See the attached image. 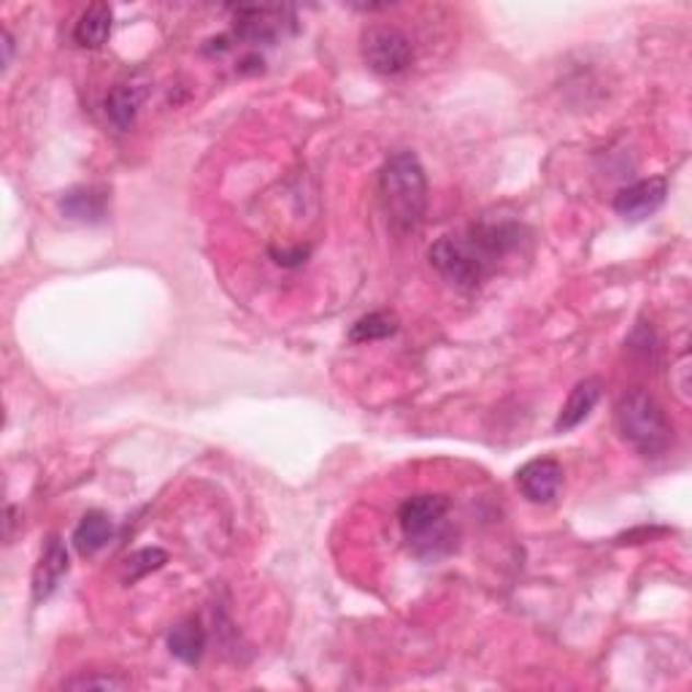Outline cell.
<instances>
[{
  "label": "cell",
  "instance_id": "4fadbf2b",
  "mask_svg": "<svg viewBox=\"0 0 692 692\" xmlns=\"http://www.w3.org/2000/svg\"><path fill=\"white\" fill-rule=\"evenodd\" d=\"M206 627L200 625L195 616L189 620H182L178 625H173V631L169 633V649L176 660L187 662V666H198L204 660V651H206Z\"/></svg>",
  "mask_w": 692,
  "mask_h": 692
},
{
  "label": "cell",
  "instance_id": "30bf717a",
  "mask_svg": "<svg viewBox=\"0 0 692 692\" xmlns=\"http://www.w3.org/2000/svg\"><path fill=\"white\" fill-rule=\"evenodd\" d=\"M601 395H603V382H601V379H598V377L581 379V382L576 384L574 390H570L568 401H565V406L561 408V414H557L555 430L557 432H568V430L579 428V425L585 423L587 417H590L592 408L598 406Z\"/></svg>",
  "mask_w": 692,
  "mask_h": 692
},
{
  "label": "cell",
  "instance_id": "d6986e66",
  "mask_svg": "<svg viewBox=\"0 0 692 692\" xmlns=\"http://www.w3.org/2000/svg\"><path fill=\"white\" fill-rule=\"evenodd\" d=\"M671 373H673L671 384H673V388H677V395L682 397L684 406H688V403H690V355H688V351H684L682 360H679L677 366L671 368Z\"/></svg>",
  "mask_w": 692,
  "mask_h": 692
},
{
  "label": "cell",
  "instance_id": "44dd1931",
  "mask_svg": "<svg viewBox=\"0 0 692 692\" xmlns=\"http://www.w3.org/2000/svg\"><path fill=\"white\" fill-rule=\"evenodd\" d=\"M11 55H14V36L3 31V71L11 66Z\"/></svg>",
  "mask_w": 692,
  "mask_h": 692
},
{
  "label": "cell",
  "instance_id": "7a4b0ae2",
  "mask_svg": "<svg viewBox=\"0 0 692 692\" xmlns=\"http://www.w3.org/2000/svg\"><path fill=\"white\" fill-rule=\"evenodd\" d=\"M614 419L622 441L636 449L642 458L657 460L671 449L673 425L668 423L666 408L644 388L622 392L614 406Z\"/></svg>",
  "mask_w": 692,
  "mask_h": 692
},
{
  "label": "cell",
  "instance_id": "8fae6325",
  "mask_svg": "<svg viewBox=\"0 0 692 692\" xmlns=\"http://www.w3.org/2000/svg\"><path fill=\"white\" fill-rule=\"evenodd\" d=\"M108 209V193L103 187H73L62 193L60 211L73 222H101Z\"/></svg>",
  "mask_w": 692,
  "mask_h": 692
},
{
  "label": "cell",
  "instance_id": "e0dca14e",
  "mask_svg": "<svg viewBox=\"0 0 692 692\" xmlns=\"http://www.w3.org/2000/svg\"><path fill=\"white\" fill-rule=\"evenodd\" d=\"M169 563V552L160 550V546H147V550H138L125 561L123 565V581L125 585H136L138 579L149 576L152 570H160Z\"/></svg>",
  "mask_w": 692,
  "mask_h": 692
},
{
  "label": "cell",
  "instance_id": "5bb4252c",
  "mask_svg": "<svg viewBox=\"0 0 692 692\" xmlns=\"http://www.w3.org/2000/svg\"><path fill=\"white\" fill-rule=\"evenodd\" d=\"M112 25H114V14L112 5L108 3H92L86 5L84 14L79 16L77 27H73V42L84 49H97L108 42L112 36Z\"/></svg>",
  "mask_w": 692,
  "mask_h": 692
},
{
  "label": "cell",
  "instance_id": "2e32d148",
  "mask_svg": "<svg viewBox=\"0 0 692 692\" xmlns=\"http://www.w3.org/2000/svg\"><path fill=\"white\" fill-rule=\"evenodd\" d=\"M397 333V316L390 311H371V314L360 316V320L351 325L349 338L355 344H371V342H384V338L395 336Z\"/></svg>",
  "mask_w": 692,
  "mask_h": 692
},
{
  "label": "cell",
  "instance_id": "6da1fadb",
  "mask_svg": "<svg viewBox=\"0 0 692 692\" xmlns=\"http://www.w3.org/2000/svg\"><path fill=\"white\" fill-rule=\"evenodd\" d=\"M379 195L384 215L397 233H414L428 211V176L414 152L401 149L379 171Z\"/></svg>",
  "mask_w": 692,
  "mask_h": 692
},
{
  "label": "cell",
  "instance_id": "9a60e30c",
  "mask_svg": "<svg viewBox=\"0 0 692 692\" xmlns=\"http://www.w3.org/2000/svg\"><path fill=\"white\" fill-rule=\"evenodd\" d=\"M114 535V524L103 511H90V515L82 517V522L73 530V546L82 557H92L95 552H101L103 546L112 541Z\"/></svg>",
  "mask_w": 692,
  "mask_h": 692
},
{
  "label": "cell",
  "instance_id": "3957f363",
  "mask_svg": "<svg viewBox=\"0 0 692 692\" xmlns=\"http://www.w3.org/2000/svg\"><path fill=\"white\" fill-rule=\"evenodd\" d=\"M432 268L460 290H476L495 270V265L484 257V252L471 241V235H443L428 250Z\"/></svg>",
  "mask_w": 692,
  "mask_h": 692
},
{
  "label": "cell",
  "instance_id": "8992f818",
  "mask_svg": "<svg viewBox=\"0 0 692 692\" xmlns=\"http://www.w3.org/2000/svg\"><path fill=\"white\" fill-rule=\"evenodd\" d=\"M668 178L649 176L642 182H633L614 195V211L627 222H644L666 204Z\"/></svg>",
  "mask_w": 692,
  "mask_h": 692
},
{
  "label": "cell",
  "instance_id": "7c38bea8",
  "mask_svg": "<svg viewBox=\"0 0 692 692\" xmlns=\"http://www.w3.org/2000/svg\"><path fill=\"white\" fill-rule=\"evenodd\" d=\"M147 101V86L136 82L117 84L106 95V117L117 130H130L138 117V108Z\"/></svg>",
  "mask_w": 692,
  "mask_h": 692
},
{
  "label": "cell",
  "instance_id": "52a82bcc",
  "mask_svg": "<svg viewBox=\"0 0 692 692\" xmlns=\"http://www.w3.org/2000/svg\"><path fill=\"white\" fill-rule=\"evenodd\" d=\"M447 495H412V498L403 500L401 509H397V522H401L403 535H406L408 541H417L423 539V535H428L430 530H436L441 522H447Z\"/></svg>",
  "mask_w": 692,
  "mask_h": 692
},
{
  "label": "cell",
  "instance_id": "ba28073f",
  "mask_svg": "<svg viewBox=\"0 0 692 692\" xmlns=\"http://www.w3.org/2000/svg\"><path fill=\"white\" fill-rule=\"evenodd\" d=\"M563 476V465L555 458H535L517 471V487L530 504H552L561 493Z\"/></svg>",
  "mask_w": 692,
  "mask_h": 692
},
{
  "label": "cell",
  "instance_id": "ffe728a7",
  "mask_svg": "<svg viewBox=\"0 0 692 692\" xmlns=\"http://www.w3.org/2000/svg\"><path fill=\"white\" fill-rule=\"evenodd\" d=\"M270 257H274V263L285 265V268H296V265L305 263V257H309V246H270Z\"/></svg>",
  "mask_w": 692,
  "mask_h": 692
},
{
  "label": "cell",
  "instance_id": "ac0fdd59",
  "mask_svg": "<svg viewBox=\"0 0 692 692\" xmlns=\"http://www.w3.org/2000/svg\"><path fill=\"white\" fill-rule=\"evenodd\" d=\"M128 682L117 677H77L68 679L62 690H125Z\"/></svg>",
  "mask_w": 692,
  "mask_h": 692
},
{
  "label": "cell",
  "instance_id": "5b68a950",
  "mask_svg": "<svg viewBox=\"0 0 692 692\" xmlns=\"http://www.w3.org/2000/svg\"><path fill=\"white\" fill-rule=\"evenodd\" d=\"M235 36L252 44H274L276 38L285 36L287 20L296 22L292 9H281V5H235Z\"/></svg>",
  "mask_w": 692,
  "mask_h": 692
},
{
  "label": "cell",
  "instance_id": "277c9868",
  "mask_svg": "<svg viewBox=\"0 0 692 692\" xmlns=\"http://www.w3.org/2000/svg\"><path fill=\"white\" fill-rule=\"evenodd\" d=\"M362 60L379 77H397V73L406 71L414 60V46L412 38L403 31L390 25H377L368 27L362 33Z\"/></svg>",
  "mask_w": 692,
  "mask_h": 692
},
{
  "label": "cell",
  "instance_id": "9c48e42d",
  "mask_svg": "<svg viewBox=\"0 0 692 692\" xmlns=\"http://www.w3.org/2000/svg\"><path fill=\"white\" fill-rule=\"evenodd\" d=\"M68 568H71V563H68L66 544L60 541V535H49L44 544L42 561H38L36 570H33V601H46L60 587Z\"/></svg>",
  "mask_w": 692,
  "mask_h": 692
}]
</instances>
